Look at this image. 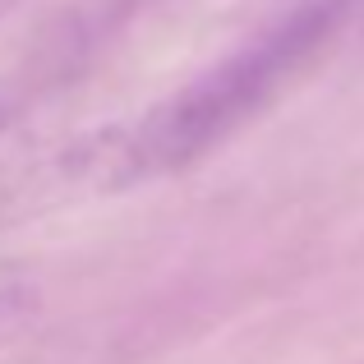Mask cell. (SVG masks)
I'll return each instance as SVG.
<instances>
[{"label":"cell","instance_id":"2","mask_svg":"<svg viewBox=\"0 0 364 364\" xmlns=\"http://www.w3.org/2000/svg\"><path fill=\"white\" fill-rule=\"evenodd\" d=\"M33 314H37L33 282H23V277H0V346L14 341V332H23Z\"/></svg>","mask_w":364,"mask_h":364},{"label":"cell","instance_id":"4","mask_svg":"<svg viewBox=\"0 0 364 364\" xmlns=\"http://www.w3.org/2000/svg\"><path fill=\"white\" fill-rule=\"evenodd\" d=\"M5 5H9V0H0V9H5Z\"/></svg>","mask_w":364,"mask_h":364},{"label":"cell","instance_id":"1","mask_svg":"<svg viewBox=\"0 0 364 364\" xmlns=\"http://www.w3.org/2000/svg\"><path fill=\"white\" fill-rule=\"evenodd\" d=\"M350 9L355 0H309L286 23L240 46L208 74L189 79L180 92L161 97L143 116L74 139L33 171L28 180L33 198L42 189H55L51 203L70 194H120L208 157L309 70Z\"/></svg>","mask_w":364,"mask_h":364},{"label":"cell","instance_id":"3","mask_svg":"<svg viewBox=\"0 0 364 364\" xmlns=\"http://www.w3.org/2000/svg\"><path fill=\"white\" fill-rule=\"evenodd\" d=\"M355 9H360V18H364V0H355Z\"/></svg>","mask_w":364,"mask_h":364}]
</instances>
